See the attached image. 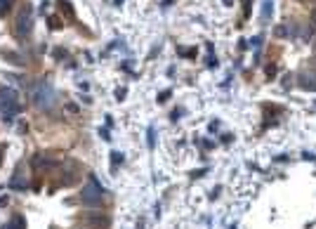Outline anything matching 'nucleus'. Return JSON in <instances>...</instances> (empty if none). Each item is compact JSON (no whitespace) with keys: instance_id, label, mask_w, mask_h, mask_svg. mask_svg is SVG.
Returning <instances> with one entry per match:
<instances>
[{"instance_id":"f257e3e1","label":"nucleus","mask_w":316,"mask_h":229,"mask_svg":"<svg viewBox=\"0 0 316 229\" xmlns=\"http://www.w3.org/2000/svg\"><path fill=\"white\" fill-rule=\"evenodd\" d=\"M0 114L5 121H12L19 114V102H17V90L12 88H3L0 90Z\"/></svg>"},{"instance_id":"f03ea898","label":"nucleus","mask_w":316,"mask_h":229,"mask_svg":"<svg viewBox=\"0 0 316 229\" xmlns=\"http://www.w3.org/2000/svg\"><path fill=\"white\" fill-rule=\"evenodd\" d=\"M101 196H104V187L94 177H90V184L83 189V201L87 206H97V203H101Z\"/></svg>"},{"instance_id":"7ed1b4c3","label":"nucleus","mask_w":316,"mask_h":229,"mask_svg":"<svg viewBox=\"0 0 316 229\" xmlns=\"http://www.w3.org/2000/svg\"><path fill=\"white\" fill-rule=\"evenodd\" d=\"M33 97H36V104H38L40 109L50 107V104H52V92H50V88H45V83L38 85V90H36V95H33Z\"/></svg>"},{"instance_id":"20e7f679","label":"nucleus","mask_w":316,"mask_h":229,"mask_svg":"<svg viewBox=\"0 0 316 229\" xmlns=\"http://www.w3.org/2000/svg\"><path fill=\"white\" fill-rule=\"evenodd\" d=\"M31 12H22V15L17 17V33L19 36H26L29 31H31Z\"/></svg>"},{"instance_id":"39448f33","label":"nucleus","mask_w":316,"mask_h":229,"mask_svg":"<svg viewBox=\"0 0 316 229\" xmlns=\"http://www.w3.org/2000/svg\"><path fill=\"white\" fill-rule=\"evenodd\" d=\"M300 85L304 88V90L316 92V71H307V73H302Z\"/></svg>"},{"instance_id":"423d86ee","label":"nucleus","mask_w":316,"mask_h":229,"mask_svg":"<svg viewBox=\"0 0 316 229\" xmlns=\"http://www.w3.org/2000/svg\"><path fill=\"white\" fill-rule=\"evenodd\" d=\"M3 229H26V220H24V217H19V215H17L15 220L10 222V224H5V227Z\"/></svg>"},{"instance_id":"0eeeda50","label":"nucleus","mask_w":316,"mask_h":229,"mask_svg":"<svg viewBox=\"0 0 316 229\" xmlns=\"http://www.w3.org/2000/svg\"><path fill=\"white\" fill-rule=\"evenodd\" d=\"M271 15V0H264V8H262V19H269Z\"/></svg>"},{"instance_id":"6e6552de","label":"nucleus","mask_w":316,"mask_h":229,"mask_svg":"<svg viewBox=\"0 0 316 229\" xmlns=\"http://www.w3.org/2000/svg\"><path fill=\"white\" fill-rule=\"evenodd\" d=\"M12 5V0H0V15H5V10Z\"/></svg>"}]
</instances>
